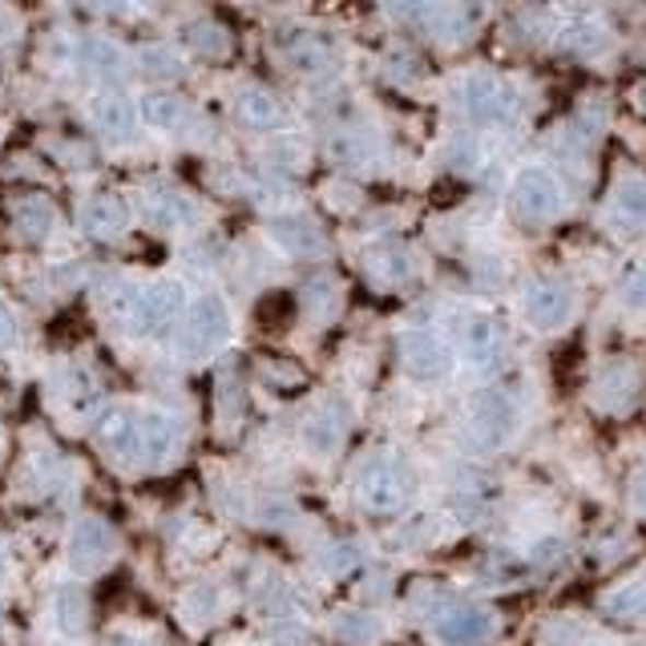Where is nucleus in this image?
I'll use <instances>...</instances> for the list:
<instances>
[{"label":"nucleus","instance_id":"f257e3e1","mask_svg":"<svg viewBox=\"0 0 646 646\" xmlns=\"http://www.w3.org/2000/svg\"><path fill=\"white\" fill-rule=\"evenodd\" d=\"M231 332V311H227V299L222 296H203L194 299L186 308V320H182V351L186 356H210V351L222 348V339Z\"/></svg>","mask_w":646,"mask_h":646},{"label":"nucleus","instance_id":"f03ea898","mask_svg":"<svg viewBox=\"0 0 646 646\" xmlns=\"http://www.w3.org/2000/svg\"><path fill=\"white\" fill-rule=\"evenodd\" d=\"M182 311V284L174 279H158V284H146L134 291V303H129V332L134 336H158L166 332L170 323L178 320Z\"/></svg>","mask_w":646,"mask_h":646},{"label":"nucleus","instance_id":"7ed1b4c3","mask_svg":"<svg viewBox=\"0 0 646 646\" xmlns=\"http://www.w3.org/2000/svg\"><path fill=\"white\" fill-rule=\"evenodd\" d=\"M408 497V481L392 457H376L372 465L360 473V501L372 514H396Z\"/></svg>","mask_w":646,"mask_h":646},{"label":"nucleus","instance_id":"20e7f679","mask_svg":"<svg viewBox=\"0 0 646 646\" xmlns=\"http://www.w3.org/2000/svg\"><path fill=\"white\" fill-rule=\"evenodd\" d=\"M514 207L521 219L530 222H545L550 215H557L562 207V186L550 170L542 166H526L514 182Z\"/></svg>","mask_w":646,"mask_h":646},{"label":"nucleus","instance_id":"39448f33","mask_svg":"<svg viewBox=\"0 0 646 646\" xmlns=\"http://www.w3.org/2000/svg\"><path fill=\"white\" fill-rule=\"evenodd\" d=\"M117 533L105 526L102 517H81L73 533H69V562L78 574H97V569L114 557Z\"/></svg>","mask_w":646,"mask_h":646},{"label":"nucleus","instance_id":"423d86ee","mask_svg":"<svg viewBox=\"0 0 646 646\" xmlns=\"http://www.w3.org/2000/svg\"><path fill=\"white\" fill-rule=\"evenodd\" d=\"M90 122L109 142H129L138 134V105L126 93H97L90 97Z\"/></svg>","mask_w":646,"mask_h":646},{"label":"nucleus","instance_id":"0eeeda50","mask_svg":"<svg viewBox=\"0 0 646 646\" xmlns=\"http://www.w3.org/2000/svg\"><path fill=\"white\" fill-rule=\"evenodd\" d=\"M81 227H85V234H93V239H117V234H126V227H129L126 198L114 191L90 194L85 207H81Z\"/></svg>","mask_w":646,"mask_h":646},{"label":"nucleus","instance_id":"6e6552de","mask_svg":"<svg viewBox=\"0 0 646 646\" xmlns=\"http://www.w3.org/2000/svg\"><path fill=\"white\" fill-rule=\"evenodd\" d=\"M105 452L122 465H142V420L138 413H109L97 428Z\"/></svg>","mask_w":646,"mask_h":646},{"label":"nucleus","instance_id":"1a4fd4ad","mask_svg":"<svg viewBox=\"0 0 646 646\" xmlns=\"http://www.w3.org/2000/svg\"><path fill=\"white\" fill-rule=\"evenodd\" d=\"M461 105L473 122H501L509 109H514V93L505 90L497 78H469L465 93H461Z\"/></svg>","mask_w":646,"mask_h":646},{"label":"nucleus","instance_id":"9d476101","mask_svg":"<svg viewBox=\"0 0 646 646\" xmlns=\"http://www.w3.org/2000/svg\"><path fill=\"white\" fill-rule=\"evenodd\" d=\"M404 368L420 380H437L445 368H449V348L437 332H408L404 336Z\"/></svg>","mask_w":646,"mask_h":646},{"label":"nucleus","instance_id":"9b49d317","mask_svg":"<svg viewBox=\"0 0 646 646\" xmlns=\"http://www.w3.org/2000/svg\"><path fill=\"white\" fill-rule=\"evenodd\" d=\"M272 243L284 251V255L296 258H315L323 251V231L311 219H299V215H287V219H275L267 227Z\"/></svg>","mask_w":646,"mask_h":646},{"label":"nucleus","instance_id":"f8f14e48","mask_svg":"<svg viewBox=\"0 0 646 646\" xmlns=\"http://www.w3.org/2000/svg\"><path fill=\"white\" fill-rule=\"evenodd\" d=\"M234 114H239V122L251 129H284L287 126V109L284 102L275 97V93L258 90V85H246V90H239V97H234Z\"/></svg>","mask_w":646,"mask_h":646},{"label":"nucleus","instance_id":"ddd939ff","mask_svg":"<svg viewBox=\"0 0 646 646\" xmlns=\"http://www.w3.org/2000/svg\"><path fill=\"white\" fill-rule=\"evenodd\" d=\"M344 432H348V413H344V404L339 401H327L320 408V413L311 416L308 425H303V445H308L311 452H320V457H327V452L339 449V440H344Z\"/></svg>","mask_w":646,"mask_h":646},{"label":"nucleus","instance_id":"4468645a","mask_svg":"<svg viewBox=\"0 0 646 646\" xmlns=\"http://www.w3.org/2000/svg\"><path fill=\"white\" fill-rule=\"evenodd\" d=\"M142 215L154 227H186L194 219V203L182 191H170V186H150L142 191Z\"/></svg>","mask_w":646,"mask_h":646},{"label":"nucleus","instance_id":"2eb2a0df","mask_svg":"<svg viewBox=\"0 0 646 646\" xmlns=\"http://www.w3.org/2000/svg\"><path fill=\"white\" fill-rule=\"evenodd\" d=\"M138 117H142V126L158 129V134H178L186 126V117H191V105L182 102L178 93L154 90L138 102Z\"/></svg>","mask_w":646,"mask_h":646},{"label":"nucleus","instance_id":"dca6fc26","mask_svg":"<svg viewBox=\"0 0 646 646\" xmlns=\"http://www.w3.org/2000/svg\"><path fill=\"white\" fill-rule=\"evenodd\" d=\"M521 308H526L530 323H538V327H557V323L569 315L574 299H569L566 287H557V284H533L530 291H526V299H521Z\"/></svg>","mask_w":646,"mask_h":646},{"label":"nucleus","instance_id":"f3484780","mask_svg":"<svg viewBox=\"0 0 646 646\" xmlns=\"http://www.w3.org/2000/svg\"><path fill=\"white\" fill-rule=\"evenodd\" d=\"M81 65H85V73L97 81H126L129 65H126V53L117 49L114 41L105 37H85L81 41Z\"/></svg>","mask_w":646,"mask_h":646},{"label":"nucleus","instance_id":"a211bd4d","mask_svg":"<svg viewBox=\"0 0 646 646\" xmlns=\"http://www.w3.org/2000/svg\"><path fill=\"white\" fill-rule=\"evenodd\" d=\"M473 428H477L485 440H501L509 428H514V404L501 392H481L473 401Z\"/></svg>","mask_w":646,"mask_h":646},{"label":"nucleus","instance_id":"6ab92c4d","mask_svg":"<svg viewBox=\"0 0 646 646\" xmlns=\"http://www.w3.org/2000/svg\"><path fill=\"white\" fill-rule=\"evenodd\" d=\"M489 614L485 610H469V607H461V610H449L445 619L437 622V634L445 638V643H452V646H473V643H481L485 634H489Z\"/></svg>","mask_w":646,"mask_h":646},{"label":"nucleus","instance_id":"aec40b11","mask_svg":"<svg viewBox=\"0 0 646 646\" xmlns=\"http://www.w3.org/2000/svg\"><path fill=\"white\" fill-rule=\"evenodd\" d=\"M138 420H142V465H162L178 445V428L162 413H138Z\"/></svg>","mask_w":646,"mask_h":646},{"label":"nucleus","instance_id":"412c9836","mask_svg":"<svg viewBox=\"0 0 646 646\" xmlns=\"http://www.w3.org/2000/svg\"><path fill=\"white\" fill-rule=\"evenodd\" d=\"M461 344H465V356L473 364H489L497 360L501 351V327L493 315H469L465 332H461Z\"/></svg>","mask_w":646,"mask_h":646},{"label":"nucleus","instance_id":"4be33fe9","mask_svg":"<svg viewBox=\"0 0 646 646\" xmlns=\"http://www.w3.org/2000/svg\"><path fill=\"white\" fill-rule=\"evenodd\" d=\"M13 231L25 239V243H41L45 234L53 231V207L37 194H25L13 207Z\"/></svg>","mask_w":646,"mask_h":646},{"label":"nucleus","instance_id":"5701e85b","mask_svg":"<svg viewBox=\"0 0 646 646\" xmlns=\"http://www.w3.org/2000/svg\"><path fill=\"white\" fill-rule=\"evenodd\" d=\"M53 622H57V631H65V634L85 631L90 610H85V595H81L78 586H61V590L53 595Z\"/></svg>","mask_w":646,"mask_h":646},{"label":"nucleus","instance_id":"b1692460","mask_svg":"<svg viewBox=\"0 0 646 646\" xmlns=\"http://www.w3.org/2000/svg\"><path fill=\"white\" fill-rule=\"evenodd\" d=\"M142 69L150 73V78H158V81H174V78H182V69H186V61H182V53L178 49H170V45H146L142 53Z\"/></svg>","mask_w":646,"mask_h":646},{"label":"nucleus","instance_id":"393cba45","mask_svg":"<svg viewBox=\"0 0 646 646\" xmlns=\"http://www.w3.org/2000/svg\"><path fill=\"white\" fill-rule=\"evenodd\" d=\"M186 49L194 57H227L231 53V41L222 33L219 25H210V21H198V25L186 33Z\"/></svg>","mask_w":646,"mask_h":646},{"label":"nucleus","instance_id":"a878e982","mask_svg":"<svg viewBox=\"0 0 646 646\" xmlns=\"http://www.w3.org/2000/svg\"><path fill=\"white\" fill-rule=\"evenodd\" d=\"M376 631H380L376 619L372 614H364V610H348V614H339L336 619V634L344 638V643H368Z\"/></svg>","mask_w":646,"mask_h":646},{"label":"nucleus","instance_id":"bb28decb","mask_svg":"<svg viewBox=\"0 0 646 646\" xmlns=\"http://www.w3.org/2000/svg\"><path fill=\"white\" fill-rule=\"evenodd\" d=\"M372 272L384 275V279H392V284H401V279H408V275H413V258L404 255V251H376V255H372Z\"/></svg>","mask_w":646,"mask_h":646},{"label":"nucleus","instance_id":"cd10ccee","mask_svg":"<svg viewBox=\"0 0 646 646\" xmlns=\"http://www.w3.org/2000/svg\"><path fill=\"white\" fill-rule=\"evenodd\" d=\"M614 207H619L622 215H631V219H646V186L643 182L622 186V191L614 194Z\"/></svg>","mask_w":646,"mask_h":646},{"label":"nucleus","instance_id":"c85d7f7f","mask_svg":"<svg viewBox=\"0 0 646 646\" xmlns=\"http://www.w3.org/2000/svg\"><path fill=\"white\" fill-rule=\"evenodd\" d=\"M13 339H16V320H13V311L0 303V351L9 348Z\"/></svg>","mask_w":646,"mask_h":646},{"label":"nucleus","instance_id":"c756f323","mask_svg":"<svg viewBox=\"0 0 646 646\" xmlns=\"http://www.w3.org/2000/svg\"><path fill=\"white\" fill-rule=\"evenodd\" d=\"M323 566H327V569H348V566H356V550L339 545L336 557H323Z\"/></svg>","mask_w":646,"mask_h":646},{"label":"nucleus","instance_id":"7c9ffc66","mask_svg":"<svg viewBox=\"0 0 646 646\" xmlns=\"http://www.w3.org/2000/svg\"><path fill=\"white\" fill-rule=\"evenodd\" d=\"M9 33H13V16L9 9H0V41H9Z\"/></svg>","mask_w":646,"mask_h":646},{"label":"nucleus","instance_id":"2f4dec72","mask_svg":"<svg viewBox=\"0 0 646 646\" xmlns=\"http://www.w3.org/2000/svg\"><path fill=\"white\" fill-rule=\"evenodd\" d=\"M0 569H4V550H0Z\"/></svg>","mask_w":646,"mask_h":646}]
</instances>
